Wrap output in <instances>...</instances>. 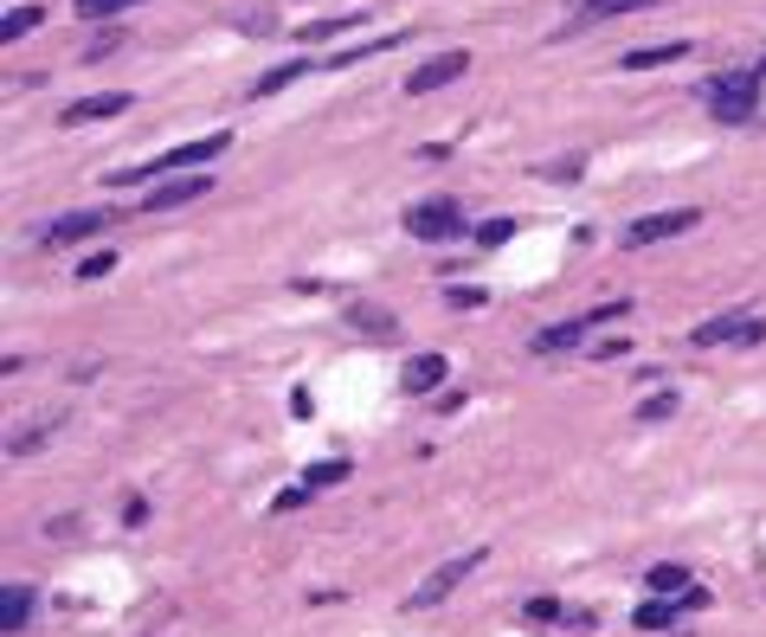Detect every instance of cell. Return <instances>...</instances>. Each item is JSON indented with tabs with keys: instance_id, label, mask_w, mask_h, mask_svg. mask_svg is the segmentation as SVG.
Listing matches in <instances>:
<instances>
[{
	"instance_id": "1",
	"label": "cell",
	"mask_w": 766,
	"mask_h": 637,
	"mask_svg": "<svg viewBox=\"0 0 766 637\" xmlns=\"http://www.w3.org/2000/svg\"><path fill=\"white\" fill-rule=\"evenodd\" d=\"M760 65L754 72H722L702 84V104H709V116L715 123H754V110H760Z\"/></svg>"
},
{
	"instance_id": "2",
	"label": "cell",
	"mask_w": 766,
	"mask_h": 637,
	"mask_svg": "<svg viewBox=\"0 0 766 637\" xmlns=\"http://www.w3.org/2000/svg\"><path fill=\"white\" fill-rule=\"evenodd\" d=\"M232 149V129H220V136H200V142H181V149L155 155V161H142L136 174H123V181H168V174H181V168H206V161H220V155ZM116 188V181H110Z\"/></svg>"
},
{
	"instance_id": "3",
	"label": "cell",
	"mask_w": 766,
	"mask_h": 637,
	"mask_svg": "<svg viewBox=\"0 0 766 637\" xmlns=\"http://www.w3.org/2000/svg\"><path fill=\"white\" fill-rule=\"evenodd\" d=\"M618 316H631V302H599V309H586V316H567V322H547L529 348L535 354H567V348H586V336L599 329V322H618Z\"/></svg>"
},
{
	"instance_id": "4",
	"label": "cell",
	"mask_w": 766,
	"mask_h": 637,
	"mask_svg": "<svg viewBox=\"0 0 766 637\" xmlns=\"http://www.w3.org/2000/svg\"><path fill=\"white\" fill-rule=\"evenodd\" d=\"M690 225H702V206H670V213H651V220H631L618 232V245H625V252H645L657 238H683Z\"/></svg>"
},
{
	"instance_id": "5",
	"label": "cell",
	"mask_w": 766,
	"mask_h": 637,
	"mask_svg": "<svg viewBox=\"0 0 766 637\" xmlns=\"http://www.w3.org/2000/svg\"><path fill=\"white\" fill-rule=\"evenodd\" d=\"M477 566H483V548H477V554H458V561H445V566H438V573H432V580L419 586V593L406 599V612H425V605H445V599H451V593L464 586V580L477 573Z\"/></svg>"
},
{
	"instance_id": "6",
	"label": "cell",
	"mask_w": 766,
	"mask_h": 637,
	"mask_svg": "<svg viewBox=\"0 0 766 637\" xmlns=\"http://www.w3.org/2000/svg\"><path fill=\"white\" fill-rule=\"evenodd\" d=\"M458 225H464L458 200H419V206H406V232H413V238H425V245L451 238Z\"/></svg>"
},
{
	"instance_id": "7",
	"label": "cell",
	"mask_w": 766,
	"mask_h": 637,
	"mask_svg": "<svg viewBox=\"0 0 766 637\" xmlns=\"http://www.w3.org/2000/svg\"><path fill=\"white\" fill-rule=\"evenodd\" d=\"M690 341L695 348H728V341L754 348V341H766V316H715V322H702Z\"/></svg>"
},
{
	"instance_id": "8",
	"label": "cell",
	"mask_w": 766,
	"mask_h": 637,
	"mask_svg": "<svg viewBox=\"0 0 766 637\" xmlns=\"http://www.w3.org/2000/svg\"><path fill=\"white\" fill-rule=\"evenodd\" d=\"M200 193H213V174H181V181H155V188L142 193V206H149V213H168V206H188V200H200Z\"/></svg>"
},
{
	"instance_id": "9",
	"label": "cell",
	"mask_w": 766,
	"mask_h": 637,
	"mask_svg": "<svg viewBox=\"0 0 766 637\" xmlns=\"http://www.w3.org/2000/svg\"><path fill=\"white\" fill-rule=\"evenodd\" d=\"M464 72H470V52H445V59H432V65H419V72L406 77V91H413V97H425V91H445V84H458Z\"/></svg>"
},
{
	"instance_id": "10",
	"label": "cell",
	"mask_w": 766,
	"mask_h": 637,
	"mask_svg": "<svg viewBox=\"0 0 766 637\" xmlns=\"http://www.w3.org/2000/svg\"><path fill=\"white\" fill-rule=\"evenodd\" d=\"M129 110V91H97V97H77V104H65L58 110V123L65 129H77V123H104V116H123Z\"/></svg>"
},
{
	"instance_id": "11",
	"label": "cell",
	"mask_w": 766,
	"mask_h": 637,
	"mask_svg": "<svg viewBox=\"0 0 766 637\" xmlns=\"http://www.w3.org/2000/svg\"><path fill=\"white\" fill-rule=\"evenodd\" d=\"M342 477H348V457H329V464L304 470V484H297V489H284V496H277V509H297V502H309L316 489H336Z\"/></svg>"
},
{
	"instance_id": "12",
	"label": "cell",
	"mask_w": 766,
	"mask_h": 637,
	"mask_svg": "<svg viewBox=\"0 0 766 637\" xmlns=\"http://www.w3.org/2000/svg\"><path fill=\"white\" fill-rule=\"evenodd\" d=\"M645 586H651L657 599H690V605H709V593L695 586V580L683 573V566H651V580H645Z\"/></svg>"
},
{
	"instance_id": "13",
	"label": "cell",
	"mask_w": 766,
	"mask_h": 637,
	"mask_svg": "<svg viewBox=\"0 0 766 637\" xmlns=\"http://www.w3.org/2000/svg\"><path fill=\"white\" fill-rule=\"evenodd\" d=\"M104 225H110L104 213H65V220L45 225V245H84V238H97Z\"/></svg>"
},
{
	"instance_id": "14",
	"label": "cell",
	"mask_w": 766,
	"mask_h": 637,
	"mask_svg": "<svg viewBox=\"0 0 766 637\" xmlns=\"http://www.w3.org/2000/svg\"><path fill=\"white\" fill-rule=\"evenodd\" d=\"M677 59H690V39H663V45L625 52V72H651V65H677Z\"/></svg>"
},
{
	"instance_id": "15",
	"label": "cell",
	"mask_w": 766,
	"mask_h": 637,
	"mask_svg": "<svg viewBox=\"0 0 766 637\" xmlns=\"http://www.w3.org/2000/svg\"><path fill=\"white\" fill-rule=\"evenodd\" d=\"M26 618H33V586H20V580H13V586L0 593V631L13 637Z\"/></svg>"
},
{
	"instance_id": "16",
	"label": "cell",
	"mask_w": 766,
	"mask_h": 637,
	"mask_svg": "<svg viewBox=\"0 0 766 637\" xmlns=\"http://www.w3.org/2000/svg\"><path fill=\"white\" fill-rule=\"evenodd\" d=\"M438 380H445V354H413L406 374H400V386H406V393H432Z\"/></svg>"
},
{
	"instance_id": "17",
	"label": "cell",
	"mask_w": 766,
	"mask_h": 637,
	"mask_svg": "<svg viewBox=\"0 0 766 637\" xmlns=\"http://www.w3.org/2000/svg\"><path fill=\"white\" fill-rule=\"evenodd\" d=\"M631 7H645V0H574V20L593 26V20H613V13H631Z\"/></svg>"
},
{
	"instance_id": "18",
	"label": "cell",
	"mask_w": 766,
	"mask_h": 637,
	"mask_svg": "<svg viewBox=\"0 0 766 637\" xmlns=\"http://www.w3.org/2000/svg\"><path fill=\"white\" fill-rule=\"evenodd\" d=\"M39 20H45V13H39V7H7V13H0V39H7V45H13V39H26V33H33Z\"/></svg>"
},
{
	"instance_id": "19",
	"label": "cell",
	"mask_w": 766,
	"mask_h": 637,
	"mask_svg": "<svg viewBox=\"0 0 766 637\" xmlns=\"http://www.w3.org/2000/svg\"><path fill=\"white\" fill-rule=\"evenodd\" d=\"M304 72H316V65H304V59H297V65H277V72H265L258 84H252V97H270V91H284L290 77H304Z\"/></svg>"
},
{
	"instance_id": "20",
	"label": "cell",
	"mask_w": 766,
	"mask_h": 637,
	"mask_svg": "<svg viewBox=\"0 0 766 637\" xmlns=\"http://www.w3.org/2000/svg\"><path fill=\"white\" fill-rule=\"evenodd\" d=\"M52 432H58L52 418H45V425H26V432H13V438H7V450H13V457H26V450H39L45 438H52Z\"/></svg>"
},
{
	"instance_id": "21",
	"label": "cell",
	"mask_w": 766,
	"mask_h": 637,
	"mask_svg": "<svg viewBox=\"0 0 766 637\" xmlns=\"http://www.w3.org/2000/svg\"><path fill=\"white\" fill-rule=\"evenodd\" d=\"M677 406H683L677 393H651V400L638 406V418H645V425H663V418H677Z\"/></svg>"
},
{
	"instance_id": "22",
	"label": "cell",
	"mask_w": 766,
	"mask_h": 637,
	"mask_svg": "<svg viewBox=\"0 0 766 637\" xmlns=\"http://www.w3.org/2000/svg\"><path fill=\"white\" fill-rule=\"evenodd\" d=\"M638 625H645V631H663V625H677V605H670V599L638 605Z\"/></svg>"
},
{
	"instance_id": "23",
	"label": "cell",
	"mask_w": 766,
	"mask_h": 637,
	"mask_svg": "<svg viewBox=\"0 0 766 637\" xmlns=\"http://www.w3.org/2000/svg\"><path fill=\"white\" fill-rule=\"evenodd\" d=\"M129 7H142V0H77L84 20H116V13H129Z\"/></svg>"
},
{
	"instance_id": "24",
	"label": "cell",
	"mask_w": 766,
	"mask_h": 637,
	"mask_svg": "<svg viewBox=\"0 0 766 637\" xmlns=\"http://www.w3.org/2000/svg\"><path fill=\"white\" fill-rule=\"evenodd\" d=\"M354 329H361V336H393V316H386V309H354Z\"/></svg>"
},
{
	"instance_id": "25",
	"label": "cell",
	"mask_w": 766,
	"mask_h": 637,
	"mask_svg": "<svg viewBox=\"0 0 766 637\" xmlns=\"http://www.w3.org/2000/svg\"><path fill=\"white\" fill-rule=\"evenodd\" d=\"M470 238H477V245H509V238H515V220H490V225H470Z\"/></svg>"
},
{
	"instance_id": "26",
	"label": "cell",
	"mask_w": 766,
	"mask_h": 637,
	"mask_svg": "<svg viewBox=\"0 0 766 637\" xmlns=\"http://www.w3.org/2000/svg\"><path fill=\"white\" fill-rule=\"evenodd\" d=\"M110 270H116V252H91L84 270H77V284H97V277H110Z\"/></svg>"
},
{
	"instance_id": "27",
	"label": "cell",
	"mask_w": 766,
	"mask_h": 637,
	"mask_svg": "<svg viewBox=\"0 0 766 637\" xmlns=\"http://www.w3.org/2000/svg\"><path fill=\"white\" fill-rule=\"evenodd\" d=\"M541 174H547V181H579V174H586V161H554V168H541Z\"/></svg>"
},
{
	"instance_id": "28",
	"label": "cell",
	"mask_w": 766,
	"mask_h": 637,
	"mask_svg": "<svg viewBox=\"0 0 766 637\" xmlns=\"http://www.w3.org/2000/svg\"><path fill=\"white\" fill-rule=\"evenodd\" d=\"M451 309H483V290H470V284H458V290H451Z\"/></svg>"
},
{
	"instance_id": "29",
	"label": "cell",
	"mask_w": 766,
	"mask_h": 637,
	"mask_svg": "<svg viewBox=\"0 0 766 637\" xmlns=\"http://www.w3.org/2000/svg\"><path fill=\"white\" fill-rule=\"evenodd\" d=\"M625 348H631V341H625V336H618V341H599V348H593V361H618Z\"/></svg>"
},
{
	"instance_id": "30",
	"label": "cell",
	"mask_w": 766,
	"mask_h": 637,
	"mask_svg": "<svg viewBox=\"0 0 766 637\" xmlns=\"http://www.w3.org/2000/svg\"><path fill=\"white\" fill-rule=\"evenodd\" d=\"M116 45H123V26H116V33H97V45H91V59H104V52H116Z\"/></svg>"
},
{
	"instance_id": "31",
	"label": "cell",
	"mask_w": 766,
	"mask_h": 637,
	"mask_svg": "<svg viewBox=\"0 0 766 637\" xmlns=\"http://www.w3.org/2000/svg\"><path fill=\"white\" fill-rule=\"evenodd\" d=\"M760 77H766V59H760Z\"/></svg>"
}]
</instances>
